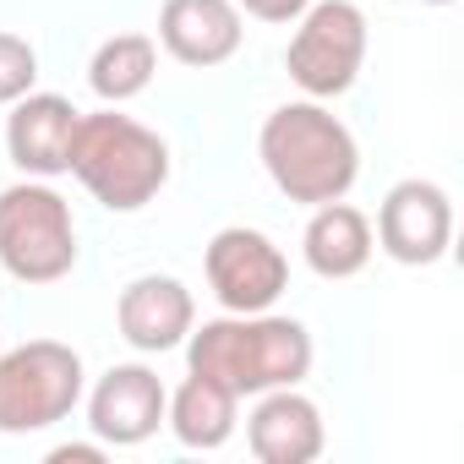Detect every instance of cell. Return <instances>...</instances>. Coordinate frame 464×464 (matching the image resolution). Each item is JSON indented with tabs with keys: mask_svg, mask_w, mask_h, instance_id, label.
<instances>
[{
	"mask_svg": "<svg viewBox=\"0 0 464 464\" xmlns=\"http://www.w3.org/2000/svg\"><path fill=\"white\" fill-rule=\"evenodd\" d=\"M301 246H306L312 274H323V279H355L372 263V224H366V213H355L339 197V202H323L312 213Z\"/></svg>",
	"mask_w": 464,
	"mask_h": 464,
	"instance_id": "14",
	"label": "cell"
},
{
	"mask_svg": "<svg viewBox=\"0 0 464 464\" xmlns=\"http://www.w3.org/2000/svg\"><path fill=\"white\" fill-rule=\"evenodd\" d=\"M431 6H448V0H431Z\"/></svg>",
	"mask_w": 464,
	"mask_h": 464,
	"instance_id": "20",
	"label": "cell"
},
{
	"mask_svg": "<svg viewBox=\"0 0 464 464\" xmlns=\"http://www.w3.org/2000/svg\"><path fill=\"white\" fill-rule=\"evenodd\" d=\"M99 453H104V448H88V442H66V448H55L50 459H55V464H66V459H82V464H93Z\"/></svg>",
	"mask_w": 464,
	"mask_h": 464,
	"instance_id": "19",
	"label": "cell"
},
{
	"mask_svg": "<svg viewBox=\"0 0 464 464\" xmlns=\"http://www.w3.org/2000/svg\"><path fill=\"white\" fill-rule=\"evenodd\" d=\"M82 399V361L72 344L34 339L0 355V431H44Z\"/></svg>",
	"mask_w": 464,
	"mask_h": 464,
	"instance_id": "5",
	"label": "cell"
},
{
	"mask_svg": "<svg viewBox=\"0 0 464 464\" xmlns=\"http://www.w3.org/2000/svg\"><path fill=\"white\" fill-rule=\"evenodd\" d=\"M208 285L218 295L224 312L236 317H252V312H268L285 285H290V263L285 252L263 236V229H218L208 241Z\"/></svg>",
	"mask_w": 464,
	"mask_h": 464,
	"instance_id": "7",
	"label": "cell"
},
{
	"mask_svg": "<svg viewBox=\"0 0 464 464\" xmlns=\"http://www.w3.org/2000/svg\"><path fill=\"white\" fill-rule=\"evenodd\" d=\"M252 453L263 464H306L323 453V415L306 393L295 388H268L263 404L252 410Z\"/></svg>",
	"mask_w": 464,
	"mask_h": 464,
	"instance_id": "13",
	"label": "cell"
},
{
	"mask_svg": "<svg viewBox=\"0 0 464 464\" xmlns=\"http://www.w3.org/2000/svg\"><path fill=\"white\" fill-rule=\"evenodd\" d=\"M72 175L115 213H137L169 180V148L159 131L137 126L131 115H82L72 142Z\"/></svg>",
	"mask_w": 464,
	"mask_h": 464,
	"instance_id": "3",
	"label": "cell"
},
{
	"mask_svg": "<svg viewBox=\"0 0 464 464\" xmlns=\"http://www.w3.org/2000/svg\"><path fill=\"white\" fill-rule=\"evenodd\" d=\"M164 415H169V426H175V437L186 448H218L229 431H236V393L224 382H213V377L191 372L180 382V393L164 404Z\"/></svg>",
	"mask_w": 464,
	"mask_h": 464,
	"instance_id": "15",
	"label": "cell"
},
{
	"mask_svg": "<svg viewBox=\"0 0 464 464\" xmlns=\"http://www.w3.org/2000/svg\"><path fill=\"white\" fill-rule=\"evenodd\" d=\"M159 39L180 66H218L241 50L236 0H164Z\"/></svg>",
	"mask_w": 464,
	"mask_h": 464,
	"instance_id": "12",
	"label": "cell"
},
{
	"mask_svg": "<svg viewBox=\"0 0 464 464\" xmlns=\"http://www.w3.org/2000/svg\"><path fill=\"white\" fill-rule=\"evenodd\" d=\"M366 61V17L350 0H317L301 12V28L290 39V77L312 93V99H334L355 82Z\"/></svg>",
	"mask_w": 464,
	"mask_h": 464,
	"instance_id": "6",
	"label": "cell"
},
{
	"mask_svg": "<svg viewBox=\"0 0 464 464\" xmlns=\"http://www.w3.org/2000/svg\"><path fill=\"white\" fill-rule=\"evenodd\" d=\"M377 241L393 263H437L453 241V208H448V191L431 186V180H399L388 197H382V213H377Z\"/></svg>",
	"mask_w": 464,
	"mask_h": 464,
	"instance_id": "8",
	"label": "cell"
},
{
	"mask_svg": "<svg viewBox=\"0 0 464 464\" xmlns=\"http://www.w3.org/2000/svg\"><path fill=\"white\" fill-rule=\"evenodd\" d=\"M153 72H159L153 39H142V34H115V39L99 44L93 66H88V82H93V93H99L104 104H126V99H137V93L153 82Z\"/></svg>",
	"mask_w": 464,
	"mask_h": 464,
	"instance_id": "16",
	"label": "cell"
},
{
	"mask_svg": "<svg viewBox=\"0 0 464 464\" xmlns=\"http://www.w3.org/2000/svg\"><path fill=\"white\" fill-rule=\"evenodd\" d=\"M77 263V229L61 191L23 180L0 191V268L23 285H55Z\"/></svg>",
	"mask_w": 464,
	"mask_h": 464,
	"instance_id": "4",
	"label": "cell"
},
{
	"mask_svg": "<svg viewBox=\"0 0 464 464\" xmlns=\"http://www.w3.org/2000/svg\"><path fill=\"white\" fill-rule=\"evenodd\" d=\"M236 6H246V12L263 17V23H295L312 0H236Z\"/></svg>",
	"mask_w": 464,
	"mask_h": 464,
	"instance_id": "18",
	"label": "cell"
},
{
	"mask_svg": "<svg viewBox=\"0 0 464 464\" xmlns=\"http://www.w3.org/2000/svg\"><path fill=\"white\" fill-rule=\"evenodd\" d=\"M164 404H169V393L148 366H110L88 399V426L99 431V442L137 448L159 431Z\"/></svg>",
	"mask_w": 464,
	"mask_h": 464,
	"instance_id": "9",
	"label": "cell"
},
{
	"mask_svg": "<svg viewBox=\"0 0 464 464\" xmlns=\"http://www.w3.org/2000/svg\"><path fill=\"white\" fill-rule=\"evenodd\" d=\"M34 82H39L34 44L17 34H0V104H17L23 93H34Z\"/></svg>",
	"mask_w": 464,
	"mask_h": 464,
	"instance_id": "17",
	"label": "cell"
},
{
	"mask_svg": "<svg viewBox=\"0 0 464 464\" xmlns=\"http://www.w3.org/2000/svg\"><path fill=\"white\" fill-rule=\"evenodd\" d=\"M191 290L180 279H164V274H148V279H131L121 290V306H115V323L126 334V344L159 355V350H175L186 334H191Z\"/></svg>",
	"mask_w": 464,
	"mask_h": 464,
	"instance_id": "11",
	"label": "cell"
},
{
	"mask_svg": "<svg viewBox=\"0 0 464 464\" xmlns=\"http://www.w3.org/2000/svg\"><path fill=\"white\" fill-rule=\"evenodd\" d=\"M257 148H263V164H268L274 186L290 202H306V208L339 202L361 175L355 137L323 104H279L263 121Z\"/></svg>",
	"mask_w": 464,
	"mask_h": 464,
	"instance_id": "2",
	"label": "cell"
},
{
	"mask_svg": "<svg viewBox=\"0 0 464 464\" xmlns=\"http://www.w3.org/2000/svg\"><path fill=\"white\" fill-rule=\"evenodd\" d=\"M186 361L197 377H213L236 399H246L268 388H295L312 372V334L295 317H218L191 334Z\"/></svg>",
	"mask_w": 464,
	"mask_h": 464,
	"instance_id": "1",
	"label": "cell"
},
{
	"mask_svg": "<svg viewBox=\"0 0 464 464\" xmlns=\"http://www.w3.org/2000/svg\"><path fill=\"white\" fill-rule=\"evenodd\" d=\"M77 110L61 93H23L6 121V153L23 175H61L72 169V142H77Z\"/></svg>",
	"mask_w": 464,
	"mask_h": 464,
	"instance_id": "10",
	"label": "cell"
}]
</instances>
